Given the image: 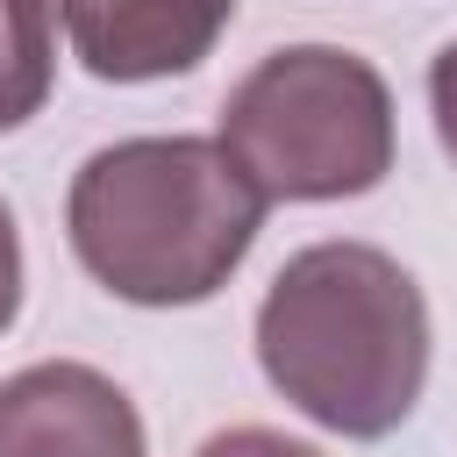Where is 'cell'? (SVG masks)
I'll list each match as a JSON object with an SVG mask.
<instances>
[{
	"mask_svg": "<svg viewBox=\"0 0 457 457\" xmlns=\"http://www.w3.org/2000/svg\"><path fill=\"white\" fill-rule=\"evenodd\" d=\"M0 457H150L136 400L79 364L43 357L0 378Z\"/></svg>",
	"mask_w": 457,
	"mask_h": 457,
	"instance_id": "4",
	"label": "cell"
},
{
	"mask_svg": "<svg viewBox=\"0 0 457 457\" xmlns=\"http://www.w3.org/2000/svg\"><path fill=\"white\" fill-rule=\"evenodd\" d=\"M14 314H21V228L0 200V336L14 328Z\"/></svg>",
	"mask_w": 457,
	"mask_h": 457,
	"instance_id": "9",
	"label": "cell"
},
{
	"mask_svg": "<svg viewBox=\"0 0 457 457\" xmlns=\"http://www.w3.org/2000/svg\"><path fill=\"white\" fill-rule=\"evenodd\" d=\"M428 343V300L378 243H307L257 300V371L343 443H378L421 407Z\"/></svg>",
	"mask_w": 457,
	"mask_h": 457,
	"instance_id": "1",
	"label": "cell"
},
{
	"mask_svg": "<svg viewBox=\"0 0 457 457\" xmlns=\"http://www.w3.org/2000/svg\"><path fill=\"white\" fill-rule=\"evenodd\" d=\"M57 86V0H0V136L29 129Z\"/></svg>",
	"mask_w": 457,
	"mask_h": 457,
	"instance_id": "6",
	"label": "cell"
},
{
	"mask_svg": "<svg viewBox=\"0 0 457 457\" xmlns=\"http://www.w3.org/2000/svg\"><path fill=\"white\" fill-rule=\"evenodd\" d=\"M428 114H436V143H443V157L457 164V43H443L436 64H428Z\"/></svg>",
	"mask_w": 457,
	"mask_h": 457,
	"instance_id": "8",
	"label": "cell"
},
{
	"mask_svg": "<svg viewBox=\"0 0 457 457\" xmlns=\"http://www.w3.org/2000/svg\"><path fill=\"white\" fill-rule=\"evenodd\" d=\"M221 143L257 179L264 200L321 207L386 186L400 121L393 86L371 57L343 43L264 50L221 100Z\"/></svg>",
	"mask_w": 457,
	"mask_h": 457,
	"instance_id": "3",
	"label": "cell"
},
{
	"mask_svg": "<svg viewBox=\"0 0 457 457\" xmlns=\"http://www.w3.org/2000/svg\"><path fill=\"white\" fill-rule=\"evenodd\" d=\"M193 457H321L314 443L286 436V428H264V421H236V428H214Z\"/></svg>",
	"mask_w": 457,
	"mask_h": 457,
	"instance_id": "7",
	"label": "cell"
},
{
	"mask_svg": "<svg viewBox=\"0 0 457 457\" xmlns=\"http://www.w3.org/2000/svg\"><path fill=\"white\" fill-rule=\"evenodd\" d=\"M71 57L100 86H150L200 71L236 21V0H57Z\"/></svg>",
	"mask_w": 457,
	"mask_h": 457,
	"instance_id": "5",
	"label": "cell"
},
{
	"mask_svg": "<svg viewBox=\"0 0 457 457\" xmlns=\"http://www.w3.org/2000/svg\"><path fill=\"white\" fill-rule=\"evenodd\" d=\"M264 207L221 136H121L71 171L64 236L100 293L200 307L243 271Z\"/></svg>",
	"mask_w": 457,
	"mask_h": 457,
	"instance_id": "2",
	"label": "cell"
}]
</instances>
